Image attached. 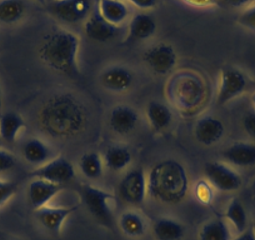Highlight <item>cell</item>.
Masks as SVG:
<instances>
[{"mask_svg": "<svg viewBox=\"0 0 255 240\" xmlns=\"http://www.w3.org/2000/svg\"><path fill=\"white\" fill-rule=\"evenodd\" d=\"M41 129L53 138H74L88 124L83 103L69 93H60L46 99L38 114Z\"/></svg>", "mask_w": 255, "mask_h": 240, "instance_id": "1", "label": "cell"}, {"mask_svg": "<svg viewBox=\"0 0 255 240\" xmlns=\"http://www.w3.org/2000/svg\"><path fill=\"white\" fill-rule=\"evenodd\" d=\"M79 36L72 31L58 29L44 38L39 48V58L54 72L67 77H77L79 74Z\"/></svg>", "mask_w": 255, "mask_h": 240, "instance_id": "2", "label": "cell"}, {"mask_svg": "<svg viewBox=\"0 0 255 240\" xmlns=\"http://www.w3.org/2000/svg\"><path fill=\"white\" fill-rule=\"evenodd\" d=\"M148 194L165 204H176L185 198L189 176L183 164L174 159L156 163L148 174Z\"/></svg>", "mask_w": 255, "mask_h": 240, "instance_id": "3", "label": "cell"}, {"mask_svg": "<svg viewBox=\"0 0 255 240\" xmlns=\"http://www.w3.org/2000/svg\"><path fill=\"white\" fill-rule=\"evenodd\" d=\"M80 197L92 217L107 228H112L114 223L113 203L115 197L104 189L92 184H83L80 188Z\"/></svg>", "mask_w": 255, "mask_h": 240, "instance_id": "4", "label": "cell"}, {"mask_svg": "<svg viewBox=\"0 0 255 240\" xmlns=\"http://www.w3.org/2000/svg\"><path fill=\"white\" fill-rule=\"evenodd\" d=\"M170 93L176 105L183 109H193L204 97V85L194 75L183 74L174 80Z\"/></svg>", "mask_w": 255, "mask_h": 240, "instance_id": "5", "label": "cell"}, {"mask_svg": "<svg viewBox=\"0 0 255 240\" xmlns=\"http://www.w3.org/2000/svg\"><path fill=\"white\" fill-rule=\"evenodd\" d=\"M119 198L130 205H141L148 195V178L143 168H136L123 176L118 185Z\"/></svg>", "mask_w": 255, "mask_h": 240, "instance_id": "6", "label": "cell"}, {"mask_svg": "<svg viewBox=\"0 0 255 240\" xmlns=\"http://www.w3.org/2000/svg\"><path fill=\"white\" fill-rule=\"evenodd\" d=\"M247 75L237 68H223L219 73L218 83L217 103L218 105H225L235 98L240 97L248 88Z\"/></svg>", "mask_w": 255, "mask_h": 240, "instance_id": "7", "label": "cell"}, {"mask_svg": "<svg viewBox=\"0 0 255 240\" xmlns=\"http://www.w3.org/2000/svg\"><path fill=\"white\" fill-rule=\"evenodd\" d=\"M205 176L213 188L220 192H234L243 184L242 175L229 164L210 161L205 165Z\"/></svg>", "mask_w": 255, "mask_h": 240, "instance_id": "8", "label": "cell"}, {"mask_svg": "<svg viewBox=\"0 0 255 240\" xmlns=\"http://www.w3.org/2000/svg\"><path fill=\"white\" fill-rule=\"evenodd\" d=\"M31 175L36 179H43L54 184L63 185L72 182L75 176V168L70 160L64 156L50 159L48 163L39 166Z\"/></svg>", "mask_w": 255, "mask_h": 240, "instance_id": "9", "label": "cell"}, {"mask_svg": "<svg viewBox=\"0 0 255 240\" xmlns=\"http://www.w3.org/2000/svg\"><path fill=\"white\" fill-rule=\"evenodd\" d=\"M144 63L153 73L166 75L175 68L178 56L175 50L169 44H156L144 53Z\"/></svg>", "mask_w": 255, "mask_h": 240, "instance_id": "10", "label": "cell"}, {"mask_svg": "<svg viewBox=\"0 0 255 240\" xmlns=\"http://www.w3.org/2000/svg\"><path fill=\"white\" fill-rule=\"evenodd\" d=\"M49 11L64 23L77 24L89 18L90 0H56L51 1Z\"/></svg>", "mask_w": 255, "mask_h": 240, "instance_id": "11", "label": "cell"}, {"mask_svg": "<svg viewBox=\"0 0 255 240\" xmlns=\"http://www.w3.org/2000/svg\"><path fill=\"white\" fill-rule=\"evenodd\" d=\"M77 209L78 205H72V207H50V205H46L41 209L35 210V215L39 223L49 233L59 235L65 220Z\"/></svg>", "mask_w": 255, "mask_h": 240, "instance_id": "12", "label": "cell"}, {"mask_svg": "<svg viewBox=\"0 0 255 240\" xmlns=\"http://www.w3.org/2000/svg\"><path fill=\"white\" fill-rule=\"evenodd\" d=\"M224 124L222 120L213 115H205L200 118L195 124L194 136L198 143L205 146H212L219 143L224 135Z\"/></svg>", "mask_w": 255, "mask_h": 240, "instance_id": "13", "label": "cell"}, {"mask_svg": "<svg viewBox=\"0 0 255 240\" xmlns=\"http://www.w3.org/2000/svg\"><path fill=\"white\" fill-rule=\"evenodd\" d=\"M139 115L129 105H117L109 115V126L118 135H128L136 128Z\"/></svg>", "mask_w": 255, "mask_h": 240, "instance_id": "14", "label": "cell"}, {"mask_svg": "<svg viewBox=\"0 0 255 240\" xmlns=\"http://www.w3.org/2000/svg\"><path fill=\"white\" fill-rule=\"evenodd\" d=\"M99 79L100 84L109 92L123 93L130 89L134 82V75L130 69L122 65H115L103 70Z\"/></svg>", "mask_w": 255, "mask_h": 240, "instance_id": "15", "label": "cell"}, {"mask_svg": "<svg viewBox=\"0 0 255 240\" xmlns=\"http://www.w3.org/2000/svg\"><path fill=\"white\" fill-rule=\"evenodd\" d=\"M63 185L54 184V183L43 180V179H34L29 184L28 188V200L30 207L34 210L41 209V208L49 205L50 200L56 194L61 192Z\"/></svg>", "mask_w": 255, "mask_h": 240, "instance_id": "16", "label": "cell"}, {"mask_svg": "<svg viewBox=\"0 0 255 240\" xmlns=\"http://www.w3.org/2000/svg\"><path fill=\"white\" fill-rule=\"evenodd\" d=\"M227 164L238 168H249L255 165V144L254 143H234L224 149L222 153Z\"/></svg>", "mask_w": 255, "mask_h": 240, "instance_id": "17", "label": "cell"}, {"mask_svg": "<svg viewBox=\"0 0 255 240\" xmlns=\"http://www.w3.org/2000/svg\"><path fill=\"white\" fill-rule=\"evenodd\" d=\"M84 30L88 38L97 43H107L115 38L118 33V26L112 25L100 16L98 10L89 15L84 24Z\"/></svg>", "mask_w": 255, "mask_h": 240, "instance_id": "18", "label": "cell"}, {"mask_svg": "<svg viewBox=\"0 0 255 240\" xmlns=\"http://www.w3.org/2000/svg\"><path fill=\"white\" fill-rule=\"evenodd\" d=\"M128 39L130 41H143L151 38L156 31V21L150 14L140 13L133 16L128 29Z\"/></svg>", "mask_w": 255, "mask_h": 240, "instance_id": "19", "label": "cell"}, {"mask_svg": "<svg viewBox=\"0 0 255 240\" xmlns=\"http://www.w3.org/2000/svg\"><path fill=\"white\" fill-rule=\"evenodd\" d=\"M146 119L154 131H163L173 123V112L164 103L153 100L146 105Z\"/></svg>", "mask_w": 255, "mask_h": 240, "instance_id": "20", "label": "cell"}, {"mask_svg": "<svg viewBox=\"0 0 255 240\" xmlns=\"http://www.w3.org/2000/svg\"><path fill=\"white\" fill-rule=\"evenodd\" d=\"M98 13L112 25L119 26L129 15V8L122 0H99Z\"/></svg>", "mask_w": 255, "mask_h": 240, "instance_id": "21", "label": "cell"}, {"mask_svg": "<svg viewBox=\"0 0 255 240\" xmlns=\"http://www.w3.org/2000/svg\"><path fill=\"white\" fill-rule=\"evenodd\" d=\"M153 233L156 240H180L185 234V227L179 220L161 217L154 222Z\"/></svg>", "mask_w": 255, "mask_h": 240, "instance_id": "22", "label": "cell"}, {"mask_svg": "<svg viewBox=\"0 0 255 240\" xmlns=\"http://www.w3.org/2000/svg\"><path fill=\"white\" fill-rule=\"evenodd\" d=\"M23 156L29 164L39 168L50 160L51 149L40 139H29L23 146Z\"/></svg>", "mask_w": 255, "mask_h": 240, "instance_id": "23", "label": "cell"}, {"mask_svg": "<svg viewBox=\"0 0 255 240\" xmlns=\"http://www.w3.org/2000/svg\"><path fill=\"white\" fill-rule=\"evenodd\" d=\"M24 128L25 121L18 113L8 112L0 117V138L6 143H14Z\"/></svg>", "mask_w": 255, "mask_h": 240, "instance_id": "24", "label": "cell"}, {"mask_svg": "<svg viewBox=\"0 0 255 240\" xmlns=\"http://www.w3.org/2000/svg\"><path fill=\"white\" fill-rule=\"evenodd\" d=\"M133 160L130 150L127 146L123 145H113L107 149L104 154V165L112 171L124 170L125 168L130 165Z\"/></svg>", "mask_w": 255, "mask_h": 240, "instance_id": "25", "label": "cell"}, {"mask_svg": "<svg viewBox=\"0 0 255 240\" xmlns=\"http://www.w3.org/2000/svg\"><path fill=\"white\" fill-rule=\"evenodd\" d=\"M123 234L130 238L143 237L146 232V223L143 215L138 212H124L118 220Z\"/></svg>", "mask_w": 255, "mask_h": 240, "instance_id": "26", "label": "cell"}, {"mask_svg": "<svg viewBox=\"0 0 255 240\" xmlns=\"http://www.w3.org/2000/svg\"><path fill=\"white\" fill-rule=\"evenodd\" d=\"M199 240H233L227 220L214 218L205 223L199 232Z\"/></svg>", "mask_w": 255, "mask_h": 240, "instance_id": "27", "label": "cell"}, {"mask_svg": "<svg viewBox=\"0 0 255 240\" xmlns=\"http://www.w3.org/2000/svg\"><path fill=\"white\" fill-rule=\"evenodd\" d=\"M24 0H0V25H13L25 14Z\"/></svg>", "mask_w": 255, "mask_h": 240, "instance_id": "28", "label": "cell"}, {"mask_svg": "<svg viewBox=\"0 0 255 240\" xmlns=\"http://www.w3.org/2000/svg\"><path fill=\"white\" fill-rule=\"evenodd\" d=\"M225 220L229 223L237 233L244 232L248 228V214L244 205L237 198H233L225 210Z\"/></svg>", "mask_w": 255, "mask_h": 240, "instance_id": "29", "label": "cell"}, {"mask_svg": "<svg viewBox=\"0 0 255 240\" xmlns=\"http://www.w3.org/2000/svg\"><path fill=\"white\" fill-rule=\"evenodd\" d=\"M104 161L99 154L85 153L79 160V169L87 179H99L103 174Z\"/></svg>", "mask_w": 255, "mask_h": 240, "instance_id": "30", "label": "cell"}, {"mask_svg": "<svg viewBox=\"0 0 255 240\" xmlns=\"http://www.w3.org/2000/svg\"><path fill=\"white\" fill-rule=\"evenodd\" d=\"M194 197L200 204L210 205L214 199L213 185L208 180H199L194 187Z\"/></svg>", "mask_w": 255, "mask_h": 240, "instance_id": "31", "label": "cell"}, {"mask_svg": "<svg viewBox=\"0 0 255 240\" xmlns=\"http://www.w3.org/2000/svg\"><path fill=\"white\" fill-rule=\"evenodd\" d=\"M18 192V184L10 180L0 179V208L9 202Z\"/></svg>", "mask_w": 255, "mask_h": 240, "instance_id": "32", "label": "cell"}, {"mask_svg": "<svg viewBox=\"0 0 255 240\" xmlns=\"http://www.w3.org/2000/svg\"><path fill=\"white\" fill-rule=\"evenodd\" d=\"M238 24L243 28L255 31V3L250 4L238 16Z\"/></svg>", "mask_w": 255, "mask_h": 240, "instance_id": "33", "label": "cell"}, {"mask_svg": "<svg viewBox=\"0 0 255 240\" xmlns=\"http://www.w3.org/2000/svg\"><path fill=\"white\" fill-rule=\"evenodd\" d=\"M16 164V159L10 151L0 149V173L13 169Z\"/></svg>", "mask_w": 255, "mask_h": 240, "instance_id": "34", "label": "cell"}, {"mask_svg": "<svg viewBox=\"0 0 255 240\" xmlns=\"http://www.w3.org/2000/svg\"><path fill=\"white\" fill-rule=\"evenodd\" d=\"M243 128H244L245 133L255 140V112L248 113L244 118H243Z\"/></svg>", "mask_w": 255, "mask_h": 240, "instance_id": "35", "label": "cell"}, {"mask_svg": "<svg viewBox=\"0 0 255 240\" xmlns=\"http://www.w3.org/2000/svg\"><path fill=\"white\" fill-rule=\"evenodd\" d=\"M181 1L194 8H213L219 5L220 3V0H181Z\"/></svg>", "mask_w": 255, "mask_h": 240, "instance_id": "36", "label": "cell"}, {"mask_svg": "<svg viewBox=\"0 0 255 240\" xmlns=\"http://www.w3.org/2000/svg\"><path fill=\"white\" fill-rule=\"evenodd\" d=\"M128 1L133 4L138 9H141V10L154 9L158 5V0H128Z\"/></svg>", "mask_w": 255, "mask_h": 240, "instance_id": "37", "label": "cell"}, {"mask_svg": "<svg viewBox=\"0 0 255 240\" xmlns=\"http://www.w3.org/2000/svg\"><path fill=\"white\" fill-rule=\"evenodd\" d=\"M233 240H255V229L248 227L244 232L238 233V235L233 238Z\"/></svg>", "mask_w": 255, "mask_h": 240, "instance_id": "38", "label": "cell"}, {"mask_svg": "<svg viewBox=\"0 0 255 240\" xmlns=\"http://www.w3.org/2000/svg\"><path fill=\"white\" fill-rule=\"evenodd\" d=\"M224 4H227L230 8H244V6H249V4L252 3V0H220Z\"/></svg>", "mask_w": 255, "mask_h": 240, "instance_id": "39", "label": "cell"}, {"mask_svg": "<svg viewBox=\"0 0 255 240\" xmlns=\"http://www.w3.org/2000/svg\"><path fill=\"white\" fill-rule=\"evenodd\" d=\"M252 105L253 108H254V112H255V93L252 95Z\"/></svg>", "mask_w": 255, "mask_h": 240, "instance_id": "40", "label": "cell"}, {"mask_svg": "<svg viewBox=\"0 0 255 240\" xmlns=\"http://www.w3.org/2000/svg\"><path fill=\"white\" fill-rule=\"evenodd\" d=\"M0 240H13V239H10V238L5 237V235H1V234H0Z\"/></svg>", "mask_w": 255, "mask_h": 240, "instance_id": "41", "label": "cell"}, {"mask_svg": "<svg viewBox=\"0 0 255 240\" xmlns=\"http://www.w3.org/2000/svg\"><path fill=\"white\" fill-rule=\"evenodd\" d=\"M1 105H3V99H1V92H0V109H1Z\"/></svg>", "mask_w": 255, "mask_h": 240, "instance_id": "42", "label": "cell"}, {"mask_svg": "<svg viewBox=\"0 0 255 240\" xmlns=\"http://www.w3.org/2000/svg\"><path fill=\"white\" fill-rule=\"evenodd\" d=\"M35 1H38L40 4H45V0H35Z\"/></svg>", "mask_w": 255, "mask_h": 240, "instance_id": "43", "label": "cell"}, {"mask_svg": "<svg viewBox=\"0 0 255 240\" xmlns=\"http://www.w3.org/2000/svg\"><path fill=\"white\" fill-rule=\"evenodd\" d=\"M53 1H56V0H53Z\"/></svg>", "mask_w": 255, "mask_h": 240, "instance_id": "44", "label": "cell"}]
</instances>
